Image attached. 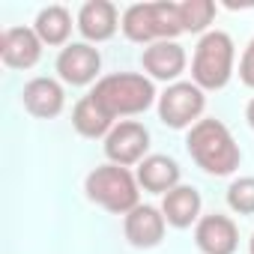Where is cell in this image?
Masks as SVG:
<instances>
[{
  "label": "cell",
  "instance_id": "obj_12",
  "mask_svg": "<svg viewBox=\"0 0 254 254\" xmlns=\"http://www.w3.org/2000/svg\"><path fill=\"white\" fill-rule=\"evenodd\" d=\"M141 63H144V69H147L153 78H159V81H174V78H180V72L186 69V51H183V45H177L174 39L153 42V45L144 48Z\"/></svg>",
  "mask_w": 254,
  "mask_h": 254
},
{
  "label": "cell",
  "instance_id": "obj_22",
  "mask_svg": "<svg viewBox=\"0 0 254 254\" xmlns=\"http://www.w3.org/2000/svg\"><path fill=\"white\" fill-rule=\"evenodd\" d=\"M245 120H248V126L254 129V99L248 102V108H245Z\"/></svg>",
  "mask_w": 254,
  "mask_h": 254
},
{
  "label": "cell",
  "instance_id": "obj_5",
  "mask_svg": "<svg viewBox=\"0 0 254 254\" xmlns=\"http://www.w3.org/2000/svg\"><path fill=\"white\" fill-rule=\"evenodd\" d=\"M206 96L194 81H177L159 96V120L168 129H189L200 120Z\"/></svg>",
  "mask_w": 254,
  "mask_h": 254
},
{
  "label": "cell",
  "instance_id": "obj_3",
  "mask_svg": "<svg viewBox=\"0 0 254 254\" xmlns=\"http://www.w3.org/2000/svg\"><path fill=\"white\" fill-rule=\"evenodd\" d=\"M84 191L96 206L114 215H129L138 206V180L129 174V168L120 165H99L96 171H90Z\"/></svg>",
  "mask_w": 254,
  "mask_h": 254
},
{
  "label": "cell",
  "instance_id": "obj_16",
  "mask_svg": "<svg viewBox=\"0 0 254 254\" xmlns=\"http://www.w3.org/2000/svg\"><path fill=\"white\" fill-rule=\"evenodd\" d=\"M72 126L78 129V135H84V138H102V135H111L114 117L93 96H84L75 105V111H72Z\"/></svg>",
  "mask_w": 254,
  "mask_h": 254
},
{
  "label": "cell",
  "instance_id": "obj_2",
  "mask_svg": "<svg viewBox=\"0 0 254 254\" xmlns=\"http://www.w3.org/2000/svg\"><path fill=\"white\" fill-rule=\"evenodd\" d=\"M90 96L111 117H132V114H144L153 105L156 87L150 78L138 72H117V75H105Z\"/></svg>",
  "mask_w": 254,
  "mask_h": 254
},
{
  "label": "cell",
  "instance_id": "obj_9",
  "mask_svg": "<svg viewBox=\"0 0 254 254\" xmlns=\"http://www.w3.org/2000/svg\"><path fill=\"white\" fill-rule=\"evenodd\" d=\"M0 57L9 69H30L42 57V39L30 27H6L0 36Z\"/></svg>",
  "mask_w": 254,
  "mask_h": 254
},
{
  "label": "cell",
  "instance_id": "obj_20",
  "mask_svg": "<svg viewBox=\"0 0 254 254\" xmlns=\"http://www.w3.org/2000/svg\"><path fill=\"white\" fill-rule=\"evenodd\" d=\"M227 206L239 215H254V177H239L230 183Z\"/></svg>",
  "mask_w": 254,
  "mask_h": 254
},
{
  "label": "cell",
  "instance_id": "obj_11",
  "mask_svg": "<svg viewBox=\"0 0 254 254\" xmlns=\"http://www.w3.org/2000/svg\"><path fill=\"white\" fill-rule=\"evenodd\" d=\"M117 27H120L117 6L108 3V0H90L78 12V30L90 42H108L117 33Z\"/></svg>",
  "mask_w": 254,
  "mask_h": 254
},
{
  "label": "cell",
  "instance_id": "obj_10",
  "mask_svg": "<svg viewBox=\"0 0 254 254\" xmlns=\"http://www.w3.org/2000/svg\"><path fill=\"white\" fill-rule=\"evenodd\" d=\"M165 212L156 209V206H144L138 203L123 221V230H126V239L135 248H156L162 239H165Z\"/></svg>",
  "mask_w": 254,
  "mask_h": 254
},
{
  "label": "cell",
  "instance_id": "obj_7",
  "mask_svg": "<svg viewBox=\"0 0 254 254\" xmlns=\"http://www.w3.org/2000/svg\"><path fill=\"white\" fill-rule=\"evenodd\" d=\"M99 69H102V57H99V51H96L93 45H87V42H72V45H66V48L60 51V57H57V72H60V78H63L66 84H72V87H84V84L96 81Z\"/></svg>",
  "mask_w": 254,
  "mask_h": 254
},
{
  "label": "cell",
  "instance_id": "obj_19",
  "mask_svg": "<svg viewBox=\"0 0 254 254\" xmlns=\"http://www.w3.org/2000/svg\"><path fill=\"white\" fill-rule=\"evenodd\" d=\"M215 18V3L212 0H186L180 3V21L183 33H203Z\"/></svg>",
  "mask_w": 254,
  "mask_h": 254
},
{
  "label": "cell",
  "instance_id": "obj_21",
  "mask_svg": "<svg viewBox=\"0 0 254 254\" xmlns=\"http://www.w3.org/2000/svg\"><path fill=\"white\" fill-rule=\"evenodd\" d=\"M239 78L245 87H254V39L245 45V54L239 60Z\"/></svg>",
  "mask_w": 254,
  "mask_h": 254
},
{
  "label": "cell",
  "instance_id": "obj_8",
  "mask_svg": "<svg viewBox=\"0 0 254 254\" xmlns=\"http://www.w3.org/2000/svg\"><path fill=\"white\" fill-rule=\"evenodd\" d=\"M194 242L203 254H233L239 245V230L233 224V218L212 212L203 215L194 227Z\"/></svg>",
  "mask_w": 254,
  "mask_h": 254
},
{
  "label": "cell",
  "instance_id": "obj_4",
  "mask_svg": "<svg viewBox=\"0 0 254 254\" xmlns=\"http://www.w3.org/2000/svg\"><path fill=\"white\" fill-rule=\"evenodd\" d=\"M233 75V39L224 30L200 36L191 60V78L200 90H221Z\"/></svg>",
  "mask_w": 254,
  "mask_h": 254
},
{
  "label": "cell",
  "instance_id": "obj_13",
  "mask_svg": "<svg viewBox=\"0 0 254 254\" xmlns=\"http://www.w3.org/2000/svg\"><path fill=\"white\" fill-rule=\"evenodd\" d=\"M21 102L24 108L39 117V120H51L63 111V87L54 81V78H33L24 84V93H21Z\"/></svg>",
  "mask_w": 254,
  "mask_h": 254
},
{
  "label": "cell",
  "instance_id": "obj_17",
  "mask_svg": "<svg viewBox=\"0 0 254 254\" xmlns=\"http://www.w3.org/2000/svg\"><path fill=\"white\" fill-rule=\"evenodd\" d=\"M33 30L42 39V45H63L72 33V15L66 6H45L39 9Z\"/></svg>",
  "mask_w": 254,
  "mask_h": 254
},
{
  "label": "cell",
  "instance_id": "obj_15",
  "mask_svg": "<svg viewBox=\"0 0 254 254\" xmlns=\"http://www.w3.org/2000/svg\"><path fill=\"white\" fill-rule=\"evenodd\" d=\"M138 183L153 194H168L180 186V165L171 156H147L138 168Z\"/></svg>",
  "mask_w": 254,
  "mask_h": 254
},
{
  "label": "cell",
  "instance_id": "obj_18",
  "mask_svg": "<svg viewBox=\"0 0 254 254\" xmlns=\"http://www.w3.org/2000/svg\"><path fill=\"white\" fill-rule=\"evenodd\" d=\"M123 33L129 42H141V45H153L156 39V24H153V3H135L123 12L120 21Z\"/></svg>",
  "mask_w": 254,
  "mask_h": 254
},
{
  "label": "cell",
  "instance_id": "obj_23",
  "mask_svg": "<svg viewBox=\"0 0 254 254\" xmlns=\"http://www.w3.org/2000/svg\"><path fill=\"white\" fill-rule=\"evenodd\" d=\"M248 254H254V233H251V239H248Z\"/></svg>",
  "mask_w": 254,
  "mask_h": 254
},
{
  "label": "cell",
  "instance_id": "obj_14",
  "mask_svg": "<svg viewBox=\"0 0 254 254\" xmlns=\"http://www.w3.org/2000/svg\"><path fill=\"white\" fill-rule=\"evenodd\" d=\"M162 212H165V221L174 224V227H191L194 221H200V191L194 186H177L165 194L162 200Z\"/></svg>",
  "mask_w": 254,
  "mask_h": 254
},
{
  "label": "cell",
  "instance_id": "obj_1",
  "mask_svg": "<svg viewBox=\"0 0 254 254\" xmlns=\"http://www.w3.org/2000/svg\"><path fill=\"white\" fill-rule=\"evenodd\" d=\"M186 150L197 162V168L206 171L209 177L233 174L242 159L233 135L227 132V126L221 120H197L186 138Z\"/></svg>",
  "mask_w": 254,
  "mask_h": 254
},
{
  "label": "cell",
  "instance_id": "obj_6",
  "mask_svg": "<svg viewBox=\"0 0 254 254\" xmlns=\"http://www.w3.org/2000/svg\"><path fill=\"white\" fill-rule=\"evenodd\" d=\"M147 150H150V132L135 120L114 126L111 135L105 138V156L111 159V165H120V168L144 162Z\"/></svg>",
  "mask_w": 254,
  "mask_h": 254
}]
</instances>
